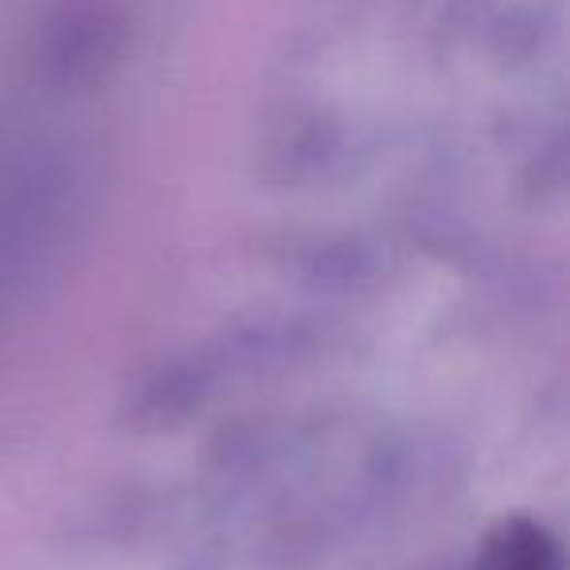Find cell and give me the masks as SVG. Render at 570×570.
I'll use <instances>...</instances> for the list:
<instances>
[{
	"label": "cell",
	"instance_id": "cell-1",
	"mask_svg": "<svg viewBox=\"0 0 570 570\" xmlns=\"http://www.w3.org/2000/svg\"><path fill=\"white\" fill-rule=\"evenodd\" d=\"M473 570H559V551L531 520H508L484 539Z\"/></svg>",
	"mask_w": 570,
	"mask_h": 570
}]
</instances>
